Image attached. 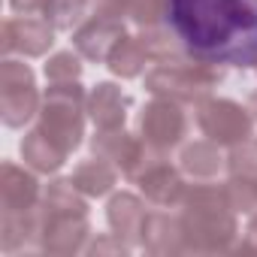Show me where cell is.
Segmentation results:
<instances>
[{
	"label": "cell",
	"mask_w": 257,
	"mask_h": 257,
	"mask_svg": "<svg viewBox=\"0 0 257 257\" xmlns=\"http://www.w3.org/2000/svg\"><path fill=\"white\" fill-rule=\"evenodd\" d=\"M170 25L206 64H257V0H170Z\"/></svg>",
	"instance_id": "obj_1"
},
{
	"label": "cell",
	"mask_w": 257,
	"mask_h": 257,
	"mask_svg": "<svg viewBox=\"0 0 257 257\" xmlns=\"http://www.w3.org/2000/svg\"><path fill=\"white\" fill-rule=\"evenodd\" d=\"M227 188L197 185L185 194V248L191 251H227L236 236V221L230 212Z\"/></svg>",
	"instance_id": "obj_2"
},
{
	"label": "cell",
	"mask_w": 257,
	"mask_h": 257,
	"mask_svg": "<svg viewBox=\"0 0 257 257\" xmlns=\"http://www.w3.org/2000/svg\"><path fill=\"white\" fill-rule=\"evenodd\" d=\"M82 103H85V94L76 82H52L43 100L40 131L67 155L82 140Z\"/></svg>",
	"instance_id": "obj_3"
},
{
	"label": "cell",
	"mask_w": 257,
	"mask_h": 257,
	"mask_svg": "<svg viewBox=\"0 0 257 257\" xmlns=\"http://www.w3.org/2000/svg\"><path fill=\"white\" fill-rule=\"evenodd\" d=\"M218 85V73L203 64L194 61H170L155 67L146 76V88L155 97L164 100H176V103H194L200 97H206L212 88Z\"/></svg>",
	"instance_id": "obj_4"
},
{
	"label": "cell",
	"mask_w": 257,
	"mask_h": 257,
	"mask_svg": "<svg viewBox=\"0 0 257 257\" xmlns=\"http://www.w3.org/2000/svg\"><path fill=\"white\" fill-rule=\"evenodd\" d=\"M197 121L203 127V134L218 146H233V143H242V140L251 137V118L233 100H209V103H203Z\"/></svg>",
	"instance_id": "obj_5"
},
{
	"label": "cell",
	"mask_w": 257,
	"mask_h": 257,
	"mask_svg": "<svg viewBox=\"0 0 257 257\" xmlns=\"http://www.w3.org/2000/svg\"><path fill=\"white\" fill-rule=\"evenodd\" d=\"M118 40H124V22L118 13H109V10L88 19L73 37L79 55H85L88 61H106L109 52L118 46Z\"/></svg>",
	"instance_id": "obj_6"
},
{
	"label": "cell",
	"mask_w": 257,
	"mask_h": 257,
	"mask_svg": "<svg viewBox=\"0 0 257 257\" xmlns=\"http://www.w3.org/2000/svg\"><path fill=\"white\" fill-rule=\"evenodd\" d=\"M140 127H143V137L152 149H170L185 137V115L179 112L176 100L158 97L155 103L146 106Z\"/></svg>",
	"instance_id": "obj_7"
},
{
	"label": "cell",
	"mask_w": 257,
	"mask_h": 257,
	"mask_svg": "<svg viewBox=\"0 0 257 257\" xmlns=\"http://www.w3.org/2000/svg\"><path fill=\"white\" fill-rule=\"evenodd\" d=\"M94 155L103 158V161H112L115 167L124 170V176H131V179H140V173L146 170L149 164V155L146 149L134 140V137H127L121 127H112V131H100L91 143Z\"/></svg>",
	"instance_id": "obj_8"
},
{
	"label": "cell",
	"mask_w": 257,
	"mask_h": 257,
	"mask_svg": "<svg viewBox=\"0 0 257 257\" xmlns=\"http://www.w3.org/2000/svg\"><path fill=\"white\" fill-rule=\"evenodd\" d=\"M55 43L49 22L40 19H10L4 22V52H22V55H46Z\"/></svg>",
	"instance_id": "obj_9"
},
{
	"label": "cell",
	"mask_w": 257,
	"mask_h": 257,
	"mask_svg": "<svg viewBox=\"0 0 257 257\" xmlns=\"http://www.w3.org/2000/svg\"><path fill=\"white\" fill-rule=\"evenodd\" d=\"M85 236H88L85 215H46L40 245L52 254H73V251L82 248Z\"/></svg>",
	"instance_id": "obj_10"
},
{
	"label": "cell",
	"mask_w": 257,
	"mask_h": 257,
	"mask_svg": "<svg viewBox=\"0 0 257 257\" xmlns=\"http://www.w3.org/2000/svg\"><path fill=\"white\" fill-rule=\"evenodd\" d=\"M40 185L31 173L19 170L16 164H4L0 170V200H4V212H28L37 206Z\"/></svg>",
	"instance_id": "obj_11"
},
{
	"label": "cell",
	"mask_w": 257,
	"mask_h": 257,
	"mask_svg": "<svg viewBox=\"0 0 257 257\" xmlns=\"http://www.w3.org/2000/svg\"><path fill=\"white\" fill-rule=\"evenodd\" d=\"M140 188H143V194H146L152 203H158V206L182 203L185 194H188L182 176H179L173 167H167V164H152V167H146V170L140 173Z\"/></svg>",
	"instance_id": "obj_12"
},
{
	"label": "cell",
	"mask_w": 257,
	"mask_h": 257,
	"mask_svg": "<svg viewBox=\"0 0 257 257\" xmlns=\"http://www.w3.org/2000/svg\"><path fill=\"white\" fill-rule=\"evenodd\" d=\"M146 209L134 194H115L109 200V224L118 239L124 242H137L143 239V224H146Z\"/></svg>",
	"instance_id": "obj_13"
},
{
	"label": "cell",
	"mask_w": 257,
	"mask_h": 257,
	"mask_svg": "<svg viewBox=\"0 0 257 257\" xmlns=\"http://www.w3.org/2000/svg\"><path fill=\"white\" fill-rule=\"evenodd\" d=\"M124 109H127V97L121 94V88H115V85H109V82L97 85L94 94H91V100H88V112H91V118L97 121L100 131L121 127V124H124V115H127Z\"/></svg>",
	"instance_id": "obj_14"
},
{
	"label": "cell",
	"mask_w": 257,
	"mask_h": 257,
	"mask_svg": "<svg viewBox=\"0 0 257 257\" xmlns=\"http://www.w3.org/2000/svg\"><path fill=\"white\" fill-rule=\"evenodd\" d=\"M143 245L155 254L182 251L185 248L182 221H173L170 215H149L146 224H143Z\"/></svg>",
	"instance_id": "obj_15"
},
{
	"label": "cell",
	"mask_w": 257,
	"mask_h": 257,
	"mask_svg": "<svg viewBox=\"0 0 257 257\" xmlns=\"http://www.w3.org/2000/svg\"><path fill=\"white\" fill-rule=\"evenodd\" d=\"M22 158H25V164H31V167L40 170V173H55V170L64 164L67 152H61L43 131H34V134H28L25 143H22Z\"/></svg>",
	"instance_id": "obj_16"
},
{
	"label": "cell",
	"mask_w": 257,
	"mask_h": 257,
	"mask_svg": "<svg viewBox=\"0 0 257 257\" xmlns=\"http://www.w3.org/2000/svg\"><path fill=\"white\" fill-rule=\"evenodd\" d=\"M109 70L115 73V76H124V79H134V76H140L143 73V67H146V61H149V55H146V49H143V43H140V37H124V40H118V46L109 52Z\"/></svg>",
	"instance_id": "obj_17"
},
{
	"label": "cell",
	"mask_w": 257,
	"mask_h": 257,
	"mask_svg": "<svg viewBox=\"0 0 257 257\" xmlns=\"http://www.w3.org/2000/svg\"><path fill=\"white\" fill-rule=\"evenodd\" d=\"M70 182H73L85 197H100V194H106V191L115 185V170H112L103 158L85 161V164L76 167V173H73Z\"/></svg>",
	"instance_id": "obj_18"
},
{
	"label": "cell",
	"mask_w": 257,
	"mask_h": 257,
	"mask_svg": "<svg viewBox=\"0 0 257 257\" xmlns=\"http://www.w3.org/2000/svg\"><path fill=\"white\" fill-rule=\"evenodd\" d=\"M82 191L73 182H52L43 197V212L46 215H85V200L79 197Z\"/></svg>",
	"instance_id": "obj_19"
},
{
	"label": "cell",
	"mask_w": 257,
	"mask_h": 257,
	"mask_svg": "<svg viewBox=\"0 0 257 257\" xmlns=\"http://www.w3.org/2000/svg\"><path fill=\"white\" fill-rule=\"evenodd\" d=\"M40 97L37 88H22V91H0V112L10 127H22L25 121H31L37 115Z\"/></svg>",
	"instance_id": "obj_20"
},
{
	"label": "cell",
	"mask_w": 257,
	"mask_h": 257,
	"mask_svg": "<svg viewBox=\"0 0 257 257\" xmlns=\"http://www.w3.org/2000/svg\"><path fill=\"white\" fill-rule=\"evenodd\" d=\"M182 167L194 176H215L221 167V155L212 143H194L182 152Z\"/></svg>",
	"instance_id": "obj_21"
},
{
	"label": "cell",
	"mask_w": 257,
	"mask_h": 257,
	"mask_svg": "<svg viewBox=\"0 0 257 257\" xmlns=\"http://www.w3.org/2000/svg\"><path fill=\"white\" fill-rule=\"evenodd\" d=\"M85 4L88 0H46L43 4V16L52 28L70 31L82 16H85Z\"/></svg>",
	"instance_id": "obj_22"
},
{
	"label": "cell",
	"mask_w": 257,
	"mask_h": 257,
	"mask_svg": "<svg viewBox=\"0 0 257 257\" xmlns=\"http://www.w3.org/2000/svg\"><path fill=\"white\" fill-rule=\"evenodd\" d=\"M230 206L242 209V212H254L257 209V179H245V176H230V182L224 185Z\"/></svg>",
	"instance_id": "obj_23"
},
{
	"label": "cell",
	"mask_w": 257,
	"mask_h": 257,
	"mask_svg": "<svg viewBox=\"0 0 257 257\" xmlns=\"http://www.w3.org/2000/svg\"><path fill=\"white\" fill-rule=\"evenodd\" d=\"M230 176H245V179H257V140H242V146L233 149V155L227 158Z\"/></svg>",
	"instance_id": "obj_24"
},
{
	"label": "cell",
	"mask_w": 257,
	"mask_h": 257,
	"mask_svg": "<svg viewBox=\"0 0 257 257\" xmlns=\"http://www.w3.org/2000/svg\"><path fill=\"white\" fill-rule=\"evenodd\" d=\"M170 0H124V13L137 25H155L167 16Z\"/></svg>",
	"instance_id": "obj_25"
},
{
	"label": "cell",
	"mask_w": 257,
	"mask_h": 257,
	"mask_svg": "<svg viewBox=\"0 0 257 257\" xmlns=\"http://www.w3.org/2000/svg\"><path fill=\"white\" fill-rule=\"evenodd\" d=\"M140 43H143L149 61H164V64H170V61H182L179 52H176V46H173V40H170V34H161V31L140 34Z\"/></svg>",
	"instance_id": "obj_26"
},
{
	"label": "cell",
	"mask_w": 257,
	"mask_h": 257,
	"mask_svg": "<svg viewBox=\"0 0 257 257\" xmlns=\"http://www.w3.org/2000/svg\"><path fill=\"white\" fill-rule=\"evenodd\" d=\"M22 88H34L31 67L22 61H4V67H0V91H22Z\"/></svg>",
	"instance_id": "obj_27"
},
{
	"label": "cell",
	"mask_w": 257,
	"mask_h": 257,
	"mask_svg": "<svg viewBox=\"0 0 257 257\" xmlns=\"http://www.w3.org/2000/svg\"><path fill=\"white\" fill-rule=\"evenodd\" d=\"M82 73V64L73 52H58L49 64H46V76L52 82H76Z\"/></svg>",
	"instance_id": "obj_28"
},
{
	"label": "cell",
	"mask_w": 257,
	"mask_h": 257,
	"mask_svg": "<svg viewBox=\"0 0 257 257\" xmlns=\"http://www.w3.org/2000/svg\"><path fill=\"white\" fill-rule=\"evenodd\" d=\"M10 4H13V10H16V13L31 16V13H37V10H43L46 0H10Z\"/></svg>",
	"instance_id": "obj_29"
},
{
	"label": "cell",
	"mask_w": 257,
	"mask_h": 257,
	"mask_svg": "<svg viewBox=\"0 0 257 257\" xmlns=\"http://www.w3.org/2000/svg\"><path fill=\"white\" fill-rule=\"evenodd\" d=\"M100 4H103V10H109V13H124V0H100Z\"/></svg>",
	"instance_id": "obj_30"
},
{
	"label": "cell",
	"mask_w": 257,
	"mask_h": 257,
	"mask_svg": "<svg viewBox=\"0 0 257 257\" xmlns=\"http://www.w3.org/2000/svg\"><path fill=\"white\" fill-rule=\"evenodd\" d=\"M245 248H257V215H254V221H251V227H248V242H245Z\"/></svg>",
	"instance_id": "obj_31"
},
{
	"label": "cell",
	"mask_w": 257,
	"mask_h": 257,
	"mask_svg": "<svg viewBox=\"0 0 257 257\" xmlns=\"http://www.w3.org/2000/svg\"><path fill=\"white\" fill-rule=\"evenodd\" d=\"M248 112H254V118H257V91H254L251 100H248Z\"/></svg>",
	"instance_id": "obj_32"
}]
</instances>
